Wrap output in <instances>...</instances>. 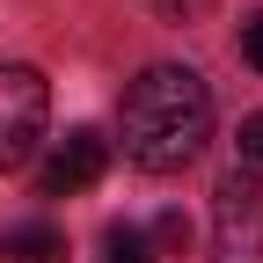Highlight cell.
I'll return each instance as SVG.
<instances>
[{"mask_svg":"<svg viewBox=\"0 0 263 263\" xmlns=\"http://www.w3.org/2000/svg\"><path fill=\"white\" fill-rule=\"evenodd\" d=\"M51 117V88L37 66H0V168H22L44 139Z\"/></svg>","mask_w":263,"mask_h":263,"instance_id":"3957f363","label":"cell"},{"mask_svg":"<svg viewBox=\"0 0 263 263\" xmlns=\"http://www.w3.org/2000/svg\"><path fill=\"white\" fill-rule=\"evenodd\" d=\"M103 263H154V241H146V227L117 219L110 234H103Z\"/></svg>","mask_w":263,"mask_h":263,"instance_id":"8992f818","label":"cell"},{"mask_svg":"<svg viewBox=\"0 0 263 263\" xmlns=\"http://www.w3.org/2000/svg\"><path fill=\"white\" fill-rule=\"evenodd\" d=\"M154 234L168 241V249H183V241H190V219H183V212H161V227H154Z\"/></svg>","mask_w":263,"mask_h":263,"instance_id":"30bf717a","label":"cell"},{"mask_svg":"<svg viewBox=\"0 0 263 263\" xmlns=\"http://www.w3.org/2000/svg\"><path fill=\"white\" fill-rule=\"evenodd\" d=\"M212 256L219 263H263V176L234 168L212 190Z\"/></svg>","mask_w":263,"mask_h":263,"instance_id":"7a4b0ae2","label":"cell"},{"mask_svg":"<svg viewBox=\"0 0 263 263\" xmlns=\"http://www.w3.org/2000/svg\"><path fill=\"white\" fill-rule=\"evenodd\" d=\"M103 168H110V139L88 132V124H73L51 146V161H44V197H81V190L103 183Z\"/></svg>","mask_w":263,"mask_h":263,"instance_id":"277c9868","label":"cell"},{"mask_svg":"<svg viewBox=\"0 0 263 263\" xmlns=\"http://www.w3.org/2000/svg\"><path fill=\"white\" fill-rule=\"evenodd\" d=\"M234 146H241V161H249V168H263V110H256V117H241Z\"/></svg>","mask_w":263,"mask_h":263,"instance_id":"52a82bcc","label":"cell"},{"mask_svg":"<svg viewBox=\"0 0 263 263\" xmlns=\"http://www.w3.org/2000/svg\"><path fill=\"white\" fill-rule=\"evenodd\" d=\"M117 139H124V161L146 168V176L190 168L205 154V139H212V88H205V73H190V66H146L124 88V103H117Z\"/></svg>","mask_w":263,"mask_h":263,"instance_id":"6da1fadb","label":"cell"},{"mask_svg":"<svg viewBox=\"0 0 263 263\" xmlns=\"http://www.w3.org/2000/svg\"><path fill=\"white\" fill-rule=\"evenodd\" d=\"M0 256L8 263H66V234L51 219H15V227H0Z\"/></svg>","mask_w":263,"mask_h":263,"instance_id":"5b68a950","label":"cell"},{"mask_svg":"<svg viewBox=\"0 0 263 263\" xmlns=\"http://www.w3.org/2000/svg\"><path fill=\"white\" fill-rule=\"evenodd\" d=\"M241 59L263 73V15H249V22H241Z\"/></svg>","mask_w":263,"mask_h":263,"instance_id":"ba28073f","label":"cell"},{"mask_svg":"<svg viewBox=\"0 0 263 263\" xmlns=\"http://www.w3.org/2000/svg\"><path fill=\"white\" fill-rule=\"evenodd\" d=\"M146 8H154V15H168V22H190L197 8H212V0H146Z\"/></svg>","mask_w":263,"mask_h":263,"instance_id":"9c48e42d","label":"cell"}]
</instances>
